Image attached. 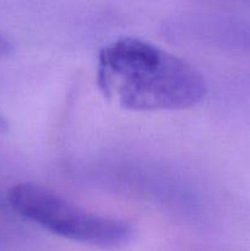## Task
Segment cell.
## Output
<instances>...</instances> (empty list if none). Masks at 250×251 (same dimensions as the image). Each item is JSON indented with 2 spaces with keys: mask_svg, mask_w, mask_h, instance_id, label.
Returning a JSON list of instances; mask_svg holds the SVG:
<instances>
[{
  "mask_svg": "<svg viewBox=\"0 0 250 251\" xmlns=\"http://www.w3.org/2000/svg\"><path fill=\"white\" fill-rule=\"evenodd\" d=\"M7 201L24 218L73 242L108 249L126 244L134 235L125 221L83 210L37 184H16L10 189Z\"/></svg>",
  "mask_w": 250,
  "mask_h": 251,
  "instance_id": "obj_2",
  "label": "cell"
},
{
  "mask_svg": "<svg viewBox=\"0 0 250 251\" xmlns=\"http://www.w3.org/2000/svg\"><path fill=\"white\" fill-rule=\"evenodd\" d=\"M7 127H9V124H7V122L5 120V118L0 114V134L6 131Z\"/></svg>",
  "mask_w": 250,
  "mask_h": 251,
  "instance_id": "obj_3",
  "label": "cell"
},
{
  "mask_svg": "<svg viewBox=\"0 0 250 251\" xmlns=\"http://www.w3.org/2000/svg\"><path fill=\"white\" fill-rule=\"evenodd\" d=\"M2 206V202H1V199H0V207H1Z\"/></svg>",
  "mask_w": 250,
  "mask_h": 251,
  "instance_id": "obj_4",
  "label": "cell"
},
{
  "mask_svg": "<svg viewBox=\"0 0 250 251\" xmlns=\"http://www.w3.org/2000/svg\"><path fill=\"white\" fill-rule=\"evenodd\" d=\"M97 85L104 97L135 112L189 109L207 93L205 76L195 66L136 37L100 49Z\"/></svg>",
  "mask_w": 250,
  "mask_h": 251,
  "instance_id": "obj_1",
  "label": "cell"
}]
</instances>
